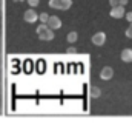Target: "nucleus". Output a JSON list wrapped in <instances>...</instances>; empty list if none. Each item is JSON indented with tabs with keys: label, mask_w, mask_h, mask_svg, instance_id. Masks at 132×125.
<instances>
[{
	"label": "nucleus",
	"mask_w": 132,
	"mask_h": 125,
	"mask_svg": "<svg viewBox=\"0 0 132 125\" xmlns=\"http://www.w3.org/2000/svg\"><path fill=\"white\" fill-rule=\"evenodd\" d=\"M37 36L42 40H52L54 39V30H51L46 23H43L37 28Z\"/></svg>",
	"instance_id": "1"
},
{
	"label": "nucleus",
	"mask_w": 132,
	"mask_h": 125,
	"mask_svg": "<svg viewBox=\"0 0 132 125\" xmlns=\"http://www.w3.org/2000/svg\"><path fill=\"white\" fill-rule=\"evenodd\" d=\"M125 14H126L125 12V6H121V5L112 6V9H111V17H114V19H121Z\"/></svg>",
	"instance_id": "2"
},
{
	"label": "nucleus",
	"mask_w": 132,
	"mask_h": 125,
	"mask_svg": "<svg viewBox=\"0 0 132 125\" xmlns=\"http://www.w3.org/2000/svg\"><path fill=\"white\" fill-rule=\"evenodd\" d=\"M104 42H106V34L104 32H95L92 36V43L94 45L101 46V45H104Z\"/></svg>",
	"instance_id": "3"
},
{
	"label": "nucleus",
	"mask_w": 132,
	"mask_h": 125,
	"mask_svg": "<svg viewBox=\"0 0 132 125\" xmlns=\"http://www.w3.org/2000/svg\"><path fill=\"white\" fill-rule=\"evenodd\" d=\"M48 26H49L51 30H59V28L62 26V20H60L59 17H55V16H51L49 20H48Z\"/></svg>",
	"instance_id": "4"
},
{
	"label": "nucleus",
	"mask_w": 132,
	"mask_h": 125,
	"mask_svg": "<svg viewBox=\"0 0 132 125\" xmlns=\"http://www.w3.org/2000/svg\"><path fill=\"white\" fill-rule=\"evenodd\" d=\"M23 19H25L28 23H34V22L38 19V16L35 14V11H34V9H28V11H25V14H23Z\"/></svg>",
	"instance_id": "5"
},
{
	"label": "nucleus",
	"mask_w": 132,
	"mask_h": 125,
	"mask_svg": "<svg viewBox=\"0 0 132 125\" xmlns=\"http://www.w3.org/2000/svg\"><path fill=\"white\" fill-rule=\"evenodd\" d=\"M112 76H114V70L111 66H104L101 70V73H100V77L103 80H109V79H112Z\"/></svg>",
	"instance_id": "6"
},
{
	"label": "nucleus",
	"mask_w": 132,
	"mask_h": 125,
	"mask_svg": "<svg viewBox=\"0 0 132 125\" xmlns=\"http://www.w3.org/2000/svg\"><path fill=\"white\" fill-rule=\"evenodd\" d=\"M121 60L126 62V63L132 62V50L131 48H126V50L121 51Z\"/></svg>",
	"instance_id": "7"
},
{
	"label": "nucleus",
	"mask_w": 132,
	"mask_h": 125,
	"mask_svg": "<svg viewBox=\"0 0 132 125\" xmlns=\"http://www.w3.org/2000/svg\"><path fill=\"white\" fill-rule=\"evenodd\" d=\"M71 6H72V0H60V9L66 11V9H69Z\"/></svg>",
	"instance_id": "8"
},
{
	"label": "nucleus",
	"mask_w": 132,
	"mask_h": 125,
	"mask_svg": "<svg viewBox=\"0 0 132 125\" xmlns=\"http://www.w3.org/2000/svg\"><path fill=\"white\" fill-rule=\"evenodd\" d=\"M100 94H101V91H100V88H97V87H91L89 88V96L91 97H100Z\"/></svg>",
	"instance_id": "9"
},
{
	"label": "nucleus",
	"mask_w": 132,
	"mask_h": 125,
	"mask_svg": "<svg viewBox=\"0 0 132 125\" xmlns=\"http://www.w3.org/2000/svg\"><path fill=\"white\" fill-rule=\"evenodd\" d=\"M77 37H78V36H77V32L71 31L69 34H68V37H66V39H68V42H69V43H74V42L77 40Z\"/></svg>",
	"instance_id": "10"
},
{
	"label": "nucleus",
	"mask_w": 132,
	"mask_h": 125,
	"mask_svg": "<svg viewBox=\"0 0 132 125\" xmlns=\"http://www.w3.org/2000/svg\"><path fill=\"white\" fill-rule=\"evenodd\" d=\"M49 6L54 9H60V0H49Z\"/></svg>",
	"instance_id": "11"
},
{
	"label": "nucleus",
	"mask_w": 132,
	"mask_h": 125,
	"mask_svg": "<svg viewBox=\"0 0 132 125\" xmlns=\"http://www.w3.org/2000/svg\"><path fill=\"white\" fill-rule=\"evenodd\" d=\"M49 17H51V16H48L46 12H42V14L38 16V19L42 20V23H48V20H49Z\"/></svg>",
	"instance_id": "12"
},
{
	"label": "nucleus",
	"mask_w": 132,
	"mask_h": 125,
	"mask_svg": "<svg viewBox=\"0 0 132 125\" xmlns=\"http://www.w3.org/2000/svg\"><path fill=\"white\" fill-rule=\"evenodd\" d=\"M125 34H126V37H128V39H132V22H131V26L126 30V32H125Z\"/></svg>",
	"instance_id": "13"
},
{
	"label": "nucleus",
	"mask_w": 132,
	"mask_h": 125,
	"mask_svg": "<svg viewBox=\"0 0 132 125\" xmlns=\"http://www.w3.org/2000/svg\"><path fill=\"white\" fill-rule=\"evenodd\" d=\"M28 3H29V6L34 8V6H37L38 5V0H28Z\"/></svg>",
	"instance_id": "14"
},
{
	"label": "nucleus",
	"mask_w": 132,
	"mask_h": 125,
	"mask_svg": "<svg viewBox=\"0 0 132 125\" xmlns=\"http://www.w3.org/2000/svg\"><path fill=\"white\" fill-rule=\"evenodd\" d=\"M75 51H77V50H75V48H74V46H69V48H68V50H66V53H68V54H74V53H75Z\"/></svg>",
	"instance_id": "15"
},
{
	"label": "nucleus",
	"mask_w": 132,
	"mask_h": 125,
	"mask_svg": "<svg viewBox=\"0 0 132 125\" xmlns=\"http://www.w3.org/2000/svg\"><path fill=\"white\" fill-rule=\"evenodd\" d=\"M125 16H126V20H128V22L131 23V22H132V12H126Z\"/></svg>",
	"instance_id": "16"
},
{
	"label": "nucleus",
	"mask_w": 132,
	"mask_h": 125,
	"mask_svg": "<svg viewBox=\"0 0 132 125\" xmlns=\"http://www.w3.org/2000/svg\"><path fill=\"white\" fill-rule=\"evenodd\" d=\"M109 3H111V6H117V5H120V0H109Z\"/></svg>",
	"instance_id": "17"
},
{
	"label": "nucleus",
	"mask_w": 132,
	"mask_h": 125,
	"mask_svg": "<svg viewBox=\"0 0 132 125\" xmlns=\"http://www.w3.org/2000/svg\"><path fill=\"white\" fill-rule=\"evenodd\" d=\"M128 2H129V0H120V5L125 6V5H128Z\"/></svg>",
	"instance_id": "18"
},
{
	"label": "nucleus",
	"mask_w": 132,
	"mask_h": 125,
	"mask_svg": "<svg viewBox=\"0 0 132 125\" xmlns=\"http://www.w3.org/2000/svg\"><path fill=\"white\" fill-rule=\"evenodd\" d=\"M17 2H23V0H17Z\"/></svg>",
	"instance_id": "19"
},
{
	"label": "nucleus",
	"mask_w": 132,
	"mask_h": 125,
	"mask_svg": "<svg viewBox=\"0 0 132 125\" xmlns=\"http://www.w3.org/2000/svg\"><path fill=\"white\" fill-rule=\"evenodd\" d=\"M15 2H17V0H15Z\"/></svg>",
	"instance_id": "20"
}]
</instances>
